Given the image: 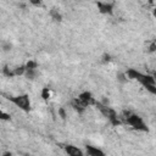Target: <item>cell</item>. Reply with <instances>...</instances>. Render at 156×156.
Here are the masks:
<instances>
[{"instance_id": "1", "label": "cell", "mask_w": 156, "mask_h": 156, "mask_svg": "<svg viewBox=\"0 0 156 156\" xmlns=\"http://www.w3.org/2000/svg\"><path fill=\"white\" fill-rule=\"evenodd\" d=\"M126 122L133 128V129H135V131L149 132V128H148L146 123L144 122V120L141 118L139 115H137V113H132L129 117L126 118Z\"/></svg>"}, {"instance_id": "2", "label": "cell", "mask_w": 156, "mask_h": 156, "mask_svg": "<svg viewBox=\"0 0 156 156\" xmlns=\"http://www.w3.org/2000/svg\"><path fill=\"white\" fill-rule=\"evenodd\" d=\"M11 103L13 105H16L18 108H21L24 112H29L31 111V99L28 94H21V95L10 98Z\"/></svg>"}, {"instance_id": "3", "label": "cell", "mask_w": 156, "mask_h": 156, "mask_svg": "<svg viewBox=\"0 0 156 156\" xmlns=\"http://www.w3.org/2000/svg\"><path fill=\"white\" fill-rule=\"evenodd\" d=\"M95 106L98 107V110L101 112V115H103L104 117H106L108 121H112V120H115V118H117V117H118V116H117V112L115 111L112 107H110V106H105V105L101 104L100 101H98Z\"/></svg>"}, {"instance_id": "4", "label": "cell", "mask_w": 156, "mask_h": 156, "mask_svg": "<svg viewBox=\"0 0 156 156\" xmlns=\"http://www.w3.org/2000/svg\"><path fill=\"white\" fill-rule=\"evenodd\" d=\"M78 99L82 101L83 103V105L85 106V107H88V106H93V105H97V99L93 97V94L90 93V92H82L78 95Z\"/></svg>"}, {"instance_id": "5", "label": "cell", "mask_w": 156, "mask_h": 156, "mask_svg": "<svg viewBox=\"0 0 156 156\" xmlns=\"http://www.w3.org/2000/svg\"><path fill=\"white\" fill-rule=\"evenodd\" d=\"M98 10L103 15H112L115 10V3H106V1H98L97 3Z\"/></svg>"}, {"instance_id": "6", "label": "cell", "mask_w": 156, "mask_h": 156, "mask_svg": "<svg viewBox=\"0 0 156 156\" xmlns=\"http://www.w3.org/2000/svg\"><path fill=\"white\" fill-rule=\"evenodd\" d=\"M64 149H65V151H66L67 156H84L83 151L80 150L79 148L74 146V145H71V144H69V145L64 146Z\"/></svg>"}, {"instance_id": "7", "label": "cell", "mask_w": 156, "mask_h": 156, "mask_svg": "<svg viewBox=\"0 0 156 156\" xmlns=\"http://www.w3.org/2000/svg\"><path fill=\"white\" fill-rule=\"evenodd\" d=\"M85 150H87L88 156H106L104 150H101L100 148H97L94 145H87Z\"/></svg>"}, {"instance_id": "8", "label": "cell", "mask_w": 156, "mask_h": 156, "mask_svg": "<svg viewBox=\"0 0 156 156\" xmlns=\"http://www.w3.org/2000/svg\"><path fill=\"white\" fill-rule=\"evenodd\" d=\"M71 106H72V108L74 111H76L78 115H82V113H84L85 112V106L83 105V103L80 101L78 98L77 99H73L72 101H71Z\"/></svg>"}, {"instance_id": "9", "label": "cell", "mask_w": 156, "mask_h": 156, "mask_svg": "<svg viewBox=\"0 0 156 156\" xmlns=\"http://www.w3.org/2000/svg\"><path fill=\"white\" fill-rule=\"evenodd\" d=\"M126 74H127V78H128V79H132V80H138V82H139L140 77L143 76V73H141V72H139V71H137L135 69H129V70H127Z\"/></svg>"}, {"instance_id": "10", "label": "cell", "mask_w": 156, "mask_h": 156, "mask_svg": "<svg viewBox=\"0 0 156 156\" xmlns=\"http://www.w3.org/2000/svg\"><path fill=\"white\" fill-rule=\"evenodd\" d=\"M139 82L141 83V85H144V84H156V79L153 77V74H144L143 73V76L140 77Z\"/></svg>"}, {"instance_id": "11", "label": "cell", "mask_w": 156, "mask_h": 156, "mask_svg": "<svg viewBox=\"0 0 156 156\" xmlns=\"http://www.w3.org/2000/svg\"><path fill=\"white\" fill-rule=\"evenodd\" d=\"M49 15H50L51 20H54L55 22H61V21H62V18H64L62 15H61V12L57 9H51L49 11Z\"/></svg>"}, {"instance_id": "12", "label": "cell", "mask_w": 156, "mask_h": 156, "mask_svg": "<svg viewBox=\"0 0 156 156\" xmlns=\"http://www.w3.org/2000/svg\"><path fill=\"white\" fill-rule=\"evenodd\" d=\"M26 65H21V66H16L15 69H13V73H15V77H18V76H23L26 74Z\"/></svg>"}, {"instance_id": "13", "label": "cell", "mask_w": 156, "mask_h": 156, "mask_svg": "<svg viewBox=\"0 0 156 156\" xmlns=\"http://www.w3.org/2000/svg\"><path fill=\"white\" fill-rule=\"evenodd\" d=\"M3 76H5L6 78H12V77H15V73H13V69H10V67L6 65L3 67Z\"/></svg>"}, {"instance_id": "14", "label": "cell", "mask_w": 156, "mask_h": 156, "mask_svg": "<svg viewBox=\"0 0 156 156\" xmlns=\"http://www.w3.org/2000/svg\"><path fill=\"white\" fill-rule=\"evenodd\" d=\"M24 76H26L27 79L33 80V79H36V77L38 76V71H37V70H27Z\"/></svg>"}, {"instance_id": "15", "label": "cell", "mask_w": 156, "mask_h": 156, "mask_svg": "<svg viewBox=\"0 0 156 156\" xmlns=\"http://www.w3.org/2000/svg\"><path fill=\"white\" fill-rule=\"evenodd\" d=\"M38 66H39V64L37 62L36 60H28L26 62V69L27 70H37Z\"/></svg>"}, {"instance_id": "16", "label": "cell", "mask_w": 156, "mask_h": 156, "mask_svg": "<svg viewBox=\"0 0 156 156\" xmlns=\"http://www.w3.org/2000/svg\"><path fill=\"white\" fill-rule=\"evenodd\" d=\"M40 95H42V98L44 100H49L50 97H51V93H50V89L48 87H44L43 89H42V93H40Z\"/></svg>"}, {"instance_id": "17", "label": "cell", "mask_w": 156, "mask_h": 156, "mask_svg": "<svg viewBox=\"0 0 156 156\" xmlns=\"http://www.w3.org/2000/svg\"><path fill=\"white\" fill-rule=\"evenodd\" d=\"M117 80H118L120 83H122V84L127 83L128 78H127V74H126V72H118V73H117Z\"/></svg>"}, {"instance_id": "18", "label": "cell", "mask_w": 156, "mask_h": 156, "mask_svg": "<svg viewBox=\"0 0 156 156\" xmlns=\"http://www.w3.org/2000/svg\"><path fill=\"white\" fill-rule=\"evenodd\" d=\"M143 87L150 94H153V95H156V84H144Z\"/></svg>"}, {"instance_id": "19", "label": "cell", "mask_w": 156, "mask_h": 156, "mask_svg": "<svg viewBox=\"0 0 156 156\" xmlns=\"http://www.w3.org/2000/svg\"><path fill=\"white\" fill-rule=\"evenodd\" d=\"M148 52H150V54L156 52V40H153V42L149 44V46H148Z\"/></svg>"}, {"instance_id": "20", "label": "cell", "mask_w": 156, "mask_h": 156, "mask_svg": "<svg viewBox=\"0 0 156 156\" xmlns=\"http://www.w3.org/2000/svg\"><path fill=\"white\" fill-rule=\"evenodd\" d=\"M101 61H103V64H108L112 61V56L110 54H104V55L101 56Z\"/></svg>"}, {"instance_id": "21", "label": "cell", "mask_w": 156, "mask_h": 156, "mask_svg": "<svg viewBox=\"0 0 156 156\" xmlns=\"http://www.w3.org/2000/svg\"><path fill=\"white\" fill-rule=\"evenodd\" d=\"M59 117L61 118V120H66L67 118V112H66V110L64 107H59Z\"/></svg>"}, {"instance_id": "22", "label": "cell", "mask_w": 156, "mask_h": 156, "mask_svg": "<svg viewBox=\"0 0 156 156\" xmlns=\"http://www.w3.org/2000/svg\"><path fill=\"white\" fill-rule=\"evenodd\" d=\"M0 118L3 121H9V120H11V115L5 111H0Z\"/></svg>"}, {"instance_id": "23", "label": "cell", "mask_w": 156, "mask_h": 156, "mask_svg": "<svg viewBox=\"0 0 156 156\" xmlns=\"http://www.w3.org/2000/svg\"><path fill=\"white\" fill-rule=\"evenodd\" d=\"M11 48H12V44H11V43H9V42H4V43H3V50H4L5 52L10 51Z\"/></svg>"}, {"instance_id": "24", "label": "cell", "mask_w": 156, "mask_h": 156, "mask_svg": "<svg viewBox=\"0 0 156 156\" xmlns=\"http://www.w3.org/2000/svg\"><path fill=\"white\" fill-rule=\"evenodd\" d=\"M100 103L103 104V105H105V106H108V104H110V101H108V99H107V98H104L103 100L100 101Z\"/></svg>"}, {"instance_id": "25", "label": "cell", "mask_w": 156, "mask_h": 156, "mask_svg": "<svg viewBox=\"0 0 156 156\" xmlns=\"http://www.w3.org/2000/svg\"><path fill=\"white\" fill-rule=\"evenodd\" d=\"M31 4L34 6H40L42 5V1H38V0H31Z\"/></svg>"}, {"instance_id": "26", "label": "cell", "mask_w": 156, "mask_h": 156, "mask_svg": "<svg viewBox=\"0 0 156 156\" xmlns=\"http://www.w3.org/2000/svg\"><path fill=\"white\" fill-rule=\"evenodd\" d=\"M3 156H12V153L11 151H5V153H3Z\"/></svg>"}, {"instance_id": "27", "label": "cell", "mask_w": 156, "mask_h": 156, "mask_svg": "<svg viewBox=\"0 0 156 156\" xmlns=\"http://www.w3.org/2000/svg\"><path fill=\"white\" fill-rule=\"evenodd\" d=\"M20 8H22V9H26V4H18Z\"/></svg>"}, {"instance_id": "28", "label": "cell", "mask_w": 156, "mask_h": 156, "mask_svg": "<svg viewBox=\"0 0 156 156\" xmlns=\"http://www.w3.org/2000/svg\"><path fill=\"white\" fill-rule=\"evenodd\" d=\"M153 13H154V17L156 18V6H155V8H154V10H153Z\"/></svg>"}, {"instance_id": "29", "label": "cell", "mask_w": 156, "mask_h": 156, "mask_svg": "<svg viewBox=\"0 0 156 156\" xmlns=\"http://www.w3.org/2000/svg\"><path fill=\"white\" fill-rule=\"evenodd\" d=\"M153 77L156 79V71H154V72H153Z\"/></svg>"}]
</instances>
